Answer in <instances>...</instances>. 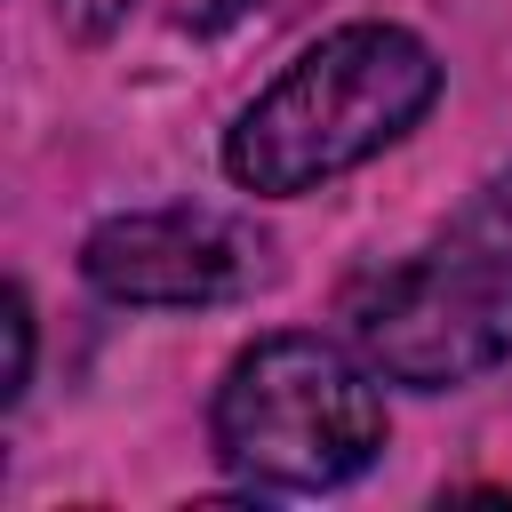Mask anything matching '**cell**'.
I'll return each mask as SVG.
<instances>
[{
  "instance_id": "cell-2",
  "label": "cell",
  "mask_w": 512,
  "mask_h": 512,
  "mask_svg": "<svg viewBox=\"0 0 512 512\" xmlns=\"http://www.w3.org/2000/svg\"><path fill=\"white\" fill-rule=\"evenodd\" d=\"M208 432L256 496H320L384 456V392L360 344L280 328L224 368Z\"/></svg>"
},
{
  "instance_id": "cell-1",
  "label": "cell",
  "mask_w": 512,
  "mask_h": 512,
  "mask_svg": "<svg viewBox=\"0 0 512 512\" xmlns=\"http://www.w3.org/2000/svg\"><path fill=\"white\" fill-rule=\"evenodd\" d=\"M440 96V56L408 24H336L224 128V176L264 200L320 192L328 176L400 144Z\"/></svg>"
},
{
  "instance_id": "cell-3",
  "label": "cell",
  "mask_w": 512,
  "mask_h": 512,
  "mask_svg": "<svg viewBox=\"0 0 512 512\" xmlns=\"http://www.w3.org/2000/svg\"><path fill=\"white\" fill-rule=\"evenodd\" d=\"M344 328L360 360L416 392H456L512 360V272L464 232L376 264L344 288Z\"/></svg>"
},
{
  "instance_id": "cell-6",
  "label": "cell",
  "mask_w": 512,
  "mask_h": 512,
  "mask_svg": "<svg viewBox=\"0 0 512 512\" xmlns=\"http://www.w3.org/2000/svg\"><path fill=\"white\" fill-rule=\"evenodd\" d=\"M24 384H32V304H24V288H8V400H24Z\"/></svg>"
},
{
  "instance_id": "cell-5",
  "label": "cell",
  "mask_w": 512,
  "mask_h": 512,
  "mask_svg": "<svg viewBox=\"0 0 512 512\" xmlns=\"http://www.w3.org/2000/svg\"><path fill=\"white\" fill-rule=\"evenodd\" d=\"M448 232H464L472 248H488V256L512 272V176H488V184L464 200V216H456Z\"/></svg>"
},
{
  "instance_id": "cell-4",
  "label": "cell",
  "mask_w": 512,
  "mask_h": 512,
  "mask_svg": "<svg viewBox=\"0 0 512 512\" xmlns=\"http://www.w3.org/2000/svg\"><path fill=\"white\" fill-rule=\"evenodd\" d=\"M80 272L112 304L192 312V304L248 296L272 272V248L240 216H216V208H128L80 240Z\"/></svg>"
},
{
  "instance_id": "cell-7",
  "label": "cell",
  "mask_w": 512,
  "mask_h": 512,
  "mask_svg": "<svg viewBox=\"0 0 512 512\" xmlns=\"http://www.w3.org/2000/svg\"><path fill=\"white\" fill-rule=\"evenodd\" d=\"M128 8H136V0H56V24H64L72 40H104V32L128 24Z\"/></svg>"
}]
</instances>
